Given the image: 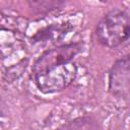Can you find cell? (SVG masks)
<instances>
[{"instance_id": "4", "label": "cell", "mask_w": 130, "mask_h": 130, "mask_svg": "<svg viewBox=\"0 0 130 130\" xmlns=\"http://www.w3.org/2000/svg\"><path fill=\"white\" fill-rule=\"evenodd\" d=\"M109 89L118 99L130 100V55L122 57L113 65L109 75Z\"/></svg>"}, {"instance_id": "5", "label": "cell", "mask_w": 130, "mask_h": 130, "mask_svg": "<svg viewBox=\"0 0 130 130\" xmlns=\"http://www.w3.org/2000/svg\"><path fill=\"white\" fill-rule=\"evenodd\" d=\"M56 130H100L96 121L90 117H82L72 120Z\"/></svg>"}, {"instance_id": "1", "label": "cell", "mask_w": 130, "mask_h": 130, "mask_svg": "<svg viewBox=\"0 0 130 130\" xmlns=\"http://www.w3.org/2000/svg\"><path fill=\"white\" fill-rule=\"evenodd\" d=\"M98 40L106 47L114 48L130 37V15L122 10L106 14L96 25Z\"/></svg>"}, {"instance_id": "3", "label": "cell", "mask_w": 130, "mask_h": 130, "mask_svg": "<svg viewBox=\"0 0 130 130\" xmlns=\"http://www.w3.org/2000/svg\"><path fill=\"white\" fill-rule=\"evenodd\" d=\"M81 50L82 46L80 44H68L46 51L34 64V76L42 74L54 67L71 62L74 56Z\"/></svg>"}, {"instance_id": "2", "label": "cell", "mask_w": 130, "mask_h": 130, "mask_svg": "<svg viewBox=\"0 0 130 130\" xmlns=\"http://www.w3.org/2000/svg\"><path fill=\"white\" fill-rule=\"evenodd\" d=\"M77 75V68L74 63L68 62L54 67L35 77L38 88L45 93L61 91L69 86Z\"/></svg>"}]
</instances>
